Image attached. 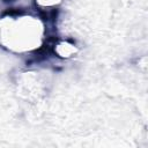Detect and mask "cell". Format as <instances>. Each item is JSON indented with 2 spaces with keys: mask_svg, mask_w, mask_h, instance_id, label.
<instances>
[{
  "mask_svg": "<svg viewBox=\"0 0 148 148\" xmlns=\"http://www.w3.org/2000/svg\"><path fill=\"white\" fill-rule=\"evenodd\" d=\"M40 25L34 17H5L0 22V39L17 51L30 50L39 42Z\"/></svg>",
  "mask_w": 148,
  "mask_h": 148,
  "instance_id": "1",
  "label": "cell"
},
{
  "mask_svg": "<svg viewBox=\"0 0 148 148\" xmlns=\"http://www.w3.org/2000/svg\"><path fill=\"white\" fill-rule=\"evenodd\" d=\"M36 2L38 3V6L44 7V8H50V7H54L57 5H59L61 2V0H36Z\"/></svg>",
  "mask_w": 148,
  "mask_h": 148,
  "instance_id": "3",
  "label": "cell"
},
{
  "mask_svg": "<svg viewBox=\"0 0 148 148\" xmlns=\"http://www.w3.org/2000/svg\"><path fill=\"white\" fill-rule=\"evenodd\" d=\"M77 52L75 44L68 40H59L54 44V53L60 58H71Z\"/></svg>",
  "mask_w": 148,
  "mask_h": 148,
  "instance_id": "2",
  "label": "cell"
}]
</instances>
